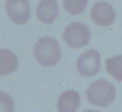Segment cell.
I'll use <instances>...</instances> for the list:
<instances>
[{"label": "cell", "mask_w": 122, "mask_h": 112, "mask_svg": "<svg viewBox=\"0 0 122 112\" xmlns=\"http://www.w3.org/2000/svg\"><path fill=\"white\" fill-rule=\"evenodd\" d=\"M6 9L9 19L16 24H24L30 18V7L28 0H7Z\"/></svg>", "instance_id": "5b68a950"}, {"label": "cell", "mask_w": 122, "mask_h": 112, "mask_svg": "<svg viewBox=\"0 0 122 112\" xmlns=\"http://www.w3.org/2000/svg\"><path fill=\"white\" fill-rule=\"evenodd\" d=\"M18 68V58L9 49H0V75H8Z\"/></svg>", "instance_id": "9c48e42d"}, {"label": "cell", "mask_w": 122, "mask_h": 112, "mask_svg": "<svg viewBox=\"0 0 122 112\" xmlns=\"http://www.w3.org/2000/svg\"><path fill=\"white\" fill-rule=\"evenodd\" d=\"M90 15L92 20L96 24L100 26H109L115 21V11L110 4L100 1L93 6Z\"/></svg>", "instance_id": "8992f818"}, {"label": "cell", "mask_w": 122, "mask_h": 112, "mask_svg": "<svg viewBox=\"0 0 122 112\" xmlns=\"http://www.w3.org/2000/svg\"><path fill=\"white\" fill-rule=\"evenodd\" d=\"M84 112H101V111H98V110H86V111Z\"/></svg>", "instance_id": "4fadbf2b"}, {"label": "cell", "mask_w": 122, "mask_h": 112, "mask_svg": "<svg viewBox=\"0 0 122 112\" xmlns=\"http://www.w3.org/2000/svg\"><path fill=\"white\" fill-rule=\"evenodd\" d=\"M91 33L86 25L79 22L72 23L65 29L63 33V39L73 49H79L85 46L90 40Z\"/></svg>", "instance_id": "3957f363"}, {"label": "cell", "mask_w": 122, "mask_h": 112, "mask_svg": "<svg viewBox=\"0 0 122 112\" xmlns=\"http://www.w3.org/2000/svg\"><path fill=\"white\" fill-rule=\"evenodd\" d=\"M80 105V97L77 91L67 90L58 100L59 112H75Z\"/></svg>", "instance_id": "ba28073f"}, {"label": "cell", "mask_w": 122, "mask_h": 112, "mask_svg": "<svg viewBox=\"0 0 122 112\" xmlns=\"http://www.w3.org/2000/svg\"><path fill=\"white\" fill-rule=\"evenodd\" d=\"M108 73L118 81H122V55L108 59L105 63Z\"/></svg>", "instance_id": "30bf717a"}, {"label": "cell", "mask_w": 122, "mask_h": 112, "mask_svg": "<svg viewBox=\"0 0 122 112\" xmlns=\"http://www.w3.org/2000/svg\"><path fill=\"white\" fill-rule=\"evenodd\" d=\"M14 100L9 94L0 92V112H14Z\"/></svg>", "instance_id": "7c38bea8"}, {"label": "cell", "mask_w": 122, "mask_h": 112, "mask_svg": "<svg viewBox=\"0 0 122 112\" xmlns=\"http://www.w3.org/2000/svg\"><path fill=\"white\" fill-rule=\"evenodd\" d=\"M59 16L56 0H41L37 7V18L44 24H52Z\"/></svg>", "instance_id": "52a82bcc"}, {"label": "cell", "mask_w": 122, "mask_h": 112, "mask_svg": "<svg viewBox=\"0 0 122 112\" xmlns=\"http://www.w3.org/2000/svg\"><path fill=\"white\" fill-rule=\"evenodd\" d=\"M78 72L85 77L96 75L100 68V54L96 49H90L82 54L76 63Z\"/></svg>", "instance_id": "277c9868"}, {"label": "cell", "mask_w": 122, "mask_h": 112, "mask_svg": "<svg viewBox=\"0 0 122 112\" xmlns=\"http://www.w3.org/2000/svg\"><path fill=\"white\" fill-rule=\"evenodd\" d=\"M36 60L40 65L46 67L57 65L61 58V49L59 42L51 37L39 39L34 48Z\"/></svg>", "instance_id": "6da1fadb"}, {"label": "cell", "mask_w": 122, "mask_h": 112, "mask_svg": "<svg viewBox=\"0 0 122 112\" xmlns=\"http://www.w3.org/2000/svg\"><path fill=\"white\" fill-rule=\"evenodd\" d=\"M88 0H65L64 8L72 15L80 14L86 9Z\"/></svg>", "instance_id": "8fae6325"}, {"label": "cell", "mask_w": 122, "mask_h": 112, "mask_svg": "<svg viewBox=\"0 0 122 112\" xmlns=\"http://www.w3.org/2000/svg\"><path fill=\"white\" fill-rule=\"evenodd\" d=\"M115 88L111 83L105 80H99L90 85L86 90V96L91 105L107 106L115 100Z\"/></svg>", "instance_id": "7a4b0ae2"}]
</instances>
